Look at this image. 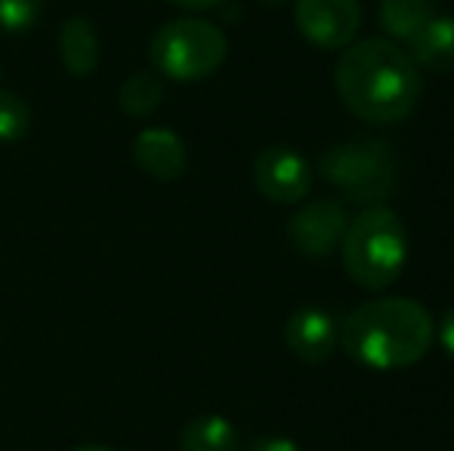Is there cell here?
<instances>
[{"mask_svg":"<svg viewBox=\"0 0 454 451\" xmlns=\"http://www.w3.org/2000/svg\"><path fill=\"white\" fill-rule=\"evenodd\" d=\"M343 105L368 124H395L414 112L424 90L420 68L389 37L353 41L334 68Z\"/></svg>","mask_w":454,"mask_h":451,"instance_id":"6da1fadb","label":"cell"},{"mask_svg":"<svg viewBox=\"0 0 454 451\" xmlns=\"http://www.w3.org/2000/svg\"><path fill=\"white\" fill-rule=\"evenodd\" d=\"M436 322L430 309L408 297H383L356 307L340 325V346L349 359L374 371H395L433 349Z\"/></svg>","mask_w":454,"mask_h":451,"instance_id":"7a4b0ae2","label":"cell"},{"mask_svg":"<svg viewBox=\"0 0 454 451\" xmlns=\"http://www.w3.org/2000/svg\"><path fill=\"white\" fill-rule=\"evenodd\" d=\"M347 276L364 291H383L408 266V229L399 214L383 205L364 207L347 223L340 241Z\"/></svg>","mask_w":454,"mask_h":451,"instance_id":"3957f363","label":"cell"},{"mask_svg":"<svg viewBox=\"0 0 454 451\" xmlns=\"http://www.w3.org/2000/svg\"><path fill=\"white\" fill-rule=\"evenodd\" d=\"M229 41L207 19H174L155 31L149 43V59L161 78L192 84L204 81L226 62Z\"/></svg>","mask_w":454,"mask_h":451,"instance_id":"277c9868","label":"cell"},{"mask_svg":"<svg viewBox=\"0 0 454 451\" xmlns=\"http://www.w3.org/2000/svg\"><path fill=\"white\" fill-rule=\"evenodd\" d=\"M318 170L349 201H359L368 207L377 201H387V195L395 186V174H399L393 149L387 143H377V139H356V143L334 145L322 155Z\"/></svg>","mask_w":454,"mask_h":451,"instance_id":"5b68a950","label":"cell"},{"mask_svg":"<svg viewBox=\"0 0 454 451\" xmlns=\"http://www.w3.org/2000/svg\"><path fill=\"white\" fill-rule=\"evenodd\" d=\"M300 35L322 50H347L362 28L359 0H294Z\"/></svg>","mask_w":454,"mask_h":451,"instance_id":"8992f818","label":"cell"},{"mask_svg":"<svg viewBox=\"0 0 454 451\" xmlns=\"http://www.w3.org/2000/svg\"><path fill=\"white\" fill-rule=\"evenodd\" d=\"M254 186L275 205H297L312 189V167L291 145H270L254 158Z\"/></svg>","mask_w":454,"mask_h":451,"instance_id":"52a82bcc","label":"cell"},{"mask_svg":"<svg viewBox=\"0 0 454 451\" xmlns=\"http://www.w3.org/2000/svg\"><path fill=\"white\" fill-rule=\"evenodd\" d=\"M347 207L334 198H318L303 205L287 223V235H291L294 247L303 257L325 260L334 251H340L343 232H347Z\"/></svg>","mask_w":454,"mask_h":451,"instance_id":"ba28073f","label":"cell"},{"mask_svg":"<svg viewBox=\"0 0 454 451\" xmlns=\"http://www.w3.org/2000/svg\"><path fill=\"white\" fill-rule=\"evenodd\" d=\"M285 343L297 359L322 365L340 346V322L325 307H303L287 319Z\"/></svg>","mask_w":454,"mask_h":451,"instance_id":"9c48e42d","label":"cell"},{"mask_svg":"<svg viewBox=\"0 0 454 451\" xmlns=\"http://www.w3.org/2000/svg\"><path fill=\"white\" fill-rule=\"evenodd\" d=\"M133 161L155 183H176L185 174L189 155H185V143L176 130H170V127H145L133 139Z\"/></svg>","mask_w":454,"mask_h":451,"instance_id":"30bf717a","label":"cell"},{"mask_svg":"<svg viewBox=\"0 0 454 451\" xmlns=\"http://www.w3.org/2000/svg\"><path fill=\"white\" fill-rule=\"evenodd\" d=\"M59 56L72 78H90L99 68V35L87 16H72L59 28Z\"/></svg>","mask_w":454,"mask_h":451,"instance_id":"8fae6325","label":"cell"},{"mask_svg":"<svg viewBox=\"0 0 454 451\" xmlns=\"http://www.w3.org/2000/svg\"><path fill=\"white\" fill-rule=\"evenodd\" d=\"M408 43H411L408 56L418 68L442 74L454 72V16H433Z\"/></svg>","mask_w":454,"mask_h":451,"instance_id":"7c38bea8","label":"cell"},{"mask_svg":"<svg viewBox=\"0 0 454 451\" xmlns=\"http://www.w3.org/2000/svg\"><path fill=\"white\" fill-rule=\"evenodd\" d=\"M436 16V0H380V28L389 41H411L430 19Z\"/></svg>","mask_w":454,"mask_h":451,"instance_id":"4fadbf2b","label":"cell"},{"mask_svg":"<svg viewBox=\"0 0 454 451\" xmlns=\"http://www.w3.org/2000/svg\"><path fill=\"white\" fill-rule=\"evenodd\" d=\"M239 430L223 415L192 417L180 433V451H239Z\"/></svg>","mask_w":454,"mask_h":451,"instance_id":"5bb4252c","label":"cell"},{"mask_svg":"<svg viewBox=\"0 0 454 451\" xmlns=\"http://www.w3.org/2000/svg\"><path fill=\"white\" fill-rule=\"evenodd\" d=\"M164 99V81L158 72H137L118 87V109L127 118H149Z\"/></svg>","mask_w":454,"mask_h":451,"instance_id":"9a60e30c","label":"cell"},{"mask_svg":"<svg viewBox=\"0 0 454 451\" xmlns=\"http://www.w3.org/2000/svg\"><path fill=\"white\" fill-rule=\"evenodd\" d=\"M31 109L19 93L0 90V143H16L28 133Z\"/></svg>","mask_w":454,"mask_h":451,"instance_id":"2e32d148","label":"cell"},{"mask_svg":"<svg viewBox=\"0 0 454 451\" xmlns=\"http://www.w3.org/2000/svg\"><path fill=\"white\" fill-rule=\"evenodd\" d=\"M43 12V0H0V31L28 35Z\"/></svg>","mask_w":454,"mask_h":451,"instance_id":"e0dca14e","label":"cell"},{"mask_svg":"<svg viewBox=\"0 0 454 451\" xmlns=\"http://www.w3.org/2000/svg\"><path fill=\"white\" fill-rule=\"evenodd\" d=\"M247 451H300V446L294 439H285V436H263Z\"/></svg>","mask_w":454,"mask_h":451,"instance_id":"ac0fdd59","label":"cell"},{"mask_svg":"<svg viewBox=\"0 0 454 451\" xmlns=\"http://www.w3.org/2000/svg\"><path fill=\"white\" fill-rule=\"evenodd\" d=\"M436 338L442 343L445 353L454 359V307L442 315V322H439V328H436Z\"/></svg>","mask_w":454,"mask_h":451,"instance_id":"d6986e66","label":"cell"},{"mask_svg":"<svg viewBox=\"0 0 454 451\" xmlns=\"http://www.w3.org/2000/svg\"><path fill=\"white\" fill-rule=\"evenodd\" d=\"M168 4L180 6V10L201 12V10H216V6H220V4H226V0H168Z\"/></svg>","mask_w":454,"mask_h":451,"instance_id":"ffe728a7","label":"cell"},{"mask_svg":"<svg viewBox=\"0 0 454 451\" xmlns=\"http://www.w3.org/2000/svg\"><path fill=\"white\" fill-rule=\"evenodd\" d=\"M72 451H112L108 446H96V442H90V446H78V448H72Z\"/></svg>","mask_w":454,"mask_h":451,"instance_id":"44dd1931","label":"cell"},{"mask_svg":"<svg viewBox=\"0 0 454 451\" xmlns=\"http://www.w3.org/2000/svg\"><path fill=\"white\" fill-rule=\"evenodd\" d=\"M266 6H278V4H285V0H263Z\"/></svg>","mask_w":454,"mask_h":451,"instance_id":"7402d4cb","label":"cell"}]
</instances>
